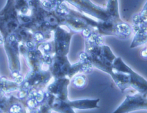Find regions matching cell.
I'll list each match as a JSON object with an SVG mask.
<instances>
[{"label":"cell","mask_w":147,"mask_h":113,"mask_svg":"<svg viewBox=\"0 0 147 113\" xmlns=\"http://www.w3.org/2000/svg\"><path fill=\"white\" fill-rule=\"evenodd\" d=\"M10 113H24V110L21 105L14 104L11 106L9 110Z\"/></svg>","instance_id":"12"},{"label":"cell","mask_w":147,"mask_h":113,"mask_svg":"<svg viewBox=\"0 0 147 113\" xmlns=\"http://www.w3.org/2000/svg\"><path fill=\"white\" fill-rule=\"evenodd\" d=\"M69 106L73 109H80V110H86V109H94L99 108L98 103L99 99H84L76 100H66Z\"/></svg>","instance_id":"6"},{"label":"cell","mask_w":147,"mask_h":113,"mask_svg":"<svg viewBox=\"0 0 147 113\" xmlns=\"http://www.w3.org/2000/svg\"><path fill=\"white\" fill-rule=\"evenodd\" d=\"M146 93L126 95L123 101L112 113H129L139 110H147Z\"/></svg>","instance_id":"3"},{"label":"cell","mask_w":147,"mask_h":113,"mask_svg":"<svg viewBox=\"0 0 147 113\" xmlns=\"http://www.w3.org/2000/svg\"><path fill=\"white\" fill-rule=\"evenodd\" d=\"M51 111H52V110H51V111H48V112H47V113H51Z\"/></svg>","instance_id":"15"},{"label":"cell","mask_w":147,"mask_h":113,"mask_svg":"<svg viewBox=\"0 0 147 113\" xmlns=\"http://www.w3.org/2000/svg\"><path fill=\"white\" fill-rule=\"evenodd\" d=\"M113 67L116 70L127 74L129 78L130 85L138 93H146L147 89L146 80L141 76L127 66L121 57H117L113 62Z\"/></svg>","instance_id":"1"},{"label":"cell","mask_w":147,"mask_h":113,"mask_svg":"<svg viewBox=\"0 0 147 113\" xmlns=\"http://www.w3.org/2000/svg\"><path fill=\"white\" fill-rule=\"evenodd\" d=\"M34 40L37 43H42L45 40V35L41 32H37L33 35Z\"/></svg>","instance_id":"13"},{"label":"cell","mask_w":147,"mask_h":113,"mask_svg":"<svg viewBox=\"0 0 147 113\" xmlns=\"http://www.w3.org/2000/svg\"><path fill=\"white\" fill-rule=\"evenodd\" d=\"M66 1H67L71 5L75 6L80 11L94 17L100 21H106L109 20V17L107 15L106 9L94 5L90 0Z\"/></svg>","instance_id":"4"},{"label":"cell","mask_w":147,"mask_h":113,"mask_svg":"<svg viewBox=\"0 0 147 113\" xmlns=\"http://www.w3.org/2000/svg\"><path fill=\"white\" fill-rule=\"evenodd\" d=\"M141 55L142 58L146 59V48H145L144 50H142L141 52Z\"/></svg>","instance_id":"14"},{"label":"cell","mask_w":147,"mask_h":113,"mask_svg":"<svg viewBox=\"0 0 147 113\" xmlns=\"http://www.w3.org/2000/svg\"><path fill=\"white\" fill-rule=\"evenodd\" d=\"M56 0H44L42 4L44 7L48 9H52L56 6Z\"/></svg>","instance_id":"11"},{"label":"cell","mask_w":147,"mask_h":113,"mask_svg":"<svg viewBox=\"0 0 147 113\" xmlns=\"http://www.w3.org/2000/svg\"><path fill=\"white\" fill-rule=\"evenodd\" d=\"M69 28L64 25H59L55 29L54 49L55 55L66 56L68 52L70 40L73 33Z\"/></svg>","instance_id":"2"},{"label":"cell","mask_w":147,"mask_h":113,"mask_svg":"<svg viewBox=\"0 0 147 113\" xmlns=\"http://www.w3.org/2000/svg\"><path fill=\"white\" fill-rule=\"evenodd\" d=\"M70 82L67 77L56 78L47 88V92L53 95L55 98L63 101L68 100V85Z\"/></svg>","instance_id":"5"},{"label":"cell","mask_w":147,"mask_h":113,"mask_svg":"<svg viewBox=\"0 0 147 113\" xmlns=\"http://www.w3.org/2000/svg\"><path fill=\"white\" fill-rule=\"evenodd\" d=\"M106 11L109 17V20L113 22H118L122 20L119 18L118 0H109Z\"/></svg>","instance_id":"9"},{"label":"cell","mask_w":147,"mask_h":113,"mask_svg":"<svg viewBox=\"0 0 147 113\" xmlns=\"http://www.w3.org/2000/svg\"><path fill=\"white\" fill-rule=\"evenodd\" d=\"M132 32V28L128 24L121 21L115 23L113 35L120 39H127Z\"/></svg>","instance_id":"8"},{"label":"cell","mask_w":147,"mask_h":113,"mask_svg":"<svg viewBox=\"0 0 147 113\" xmlns=\"http://www.w3.org/2000/svg\"><path fill=\"white\" fill-rule=\"evenodd\" d=\"M131 28L132 31H133L135 33L130 47L131 48H133L137 46L146 44L147 35L146 25L142 27H133Z\"/></svg>","instance_id":"7"},{"label":"cell","mask_w":147,"mask_h":113,"mask_svg":"<svg viewBox=\"0 0 147 113\" xmlns=\"http://www.w3.org/2000/svg\"><path fill=\"white\" fill-rule=\"evenodd\" d=\"M71 82L74 86L77 88H82L86 85V77L83 74L75 75L72 77Z\"/></svg>","instance_id":"10"}]
</instances>
